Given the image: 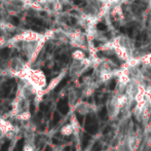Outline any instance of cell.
<instances>
[{
    "mask_svg": "<svg viewBox=\"0 0 151 151\" xmlns=\"http://www.w3.org/2000/svg\"><path fill=\"white\" fill-rule=\"evenodd\" d=\"M19 78L30 83L38 93L44 95V90L46 88V77L41 70L34 69L31 68V66H28Z\"/></svg>",
    "mask_w": 151,
    "mask_h": 151,
    "instance_id": "cell-1",
    "label": "cell"
},
{
    "mask_svg": "<svg viewBox=\"0 0 151 151\" xmlns=\"http://www.w3.org/2000/svg\"><path fill=\"white\" fill-rule=\"evenodd\" d=\"M10 114L14 118H18L19 120H29L31 117L30 100L18 91L14 104H12V110Z\"/></svg>",
    "mask_w": 151,
    "mask_h": 151,
    "instance_id": "cell-2",
    "label": "cell"
},
{
    "mask_svg": "<svg viewBox=\"0 0 151 151\" xmlns=\"http://www.w3.org/2000/svg\"><path fill=\"white\" fill-rule=\"evenodd\" d=\"M30 66L29 63H26L24 60H22L21 58H12L7 62L6 65V69L12 75L20 77L22 75V73L27 69V67Z\"/></svg>",
    "mask_w": 151,
    "mask_h": 151,
    "instance_id": "cell-3",
    "label": "cell"
},
{
    "mask_svg": "<svg viewBox=\"0 0 151 151\" xmlns=\"http://www.w3.org/2000/svg\"><path fill=\"white\" fill-rule=\"evenodd\" d=\"M65 74H66V71H62L61 73L59 74L58 76H57V77L52 78V79L50 80V83H48L47 86H46L45 90H44V93H50V91L54 90V88H56V86H58V84L62 81V79H63V78L65 77Z\"/></svg>",
    "mask_w": 151,
    "mask_h": 151,
    "instance_id": "cell-4",
    "label": "cell"
},
{
    "mask_svg": "<svg viewBox=\"0 0 151 151\" xmlns=\"http://www.w3.org/2000/svg\"><path fill=\"white\" fill-rule=\"evenodd\" d=\"M141 117L145 124L150 120V117H151V106L150 105L147 104V105L145 106V108H144L143 111H142V113H141Z\"/></svg>",
    "mask_w": 151,
    "mask_h": 151,
    "instance_id": "cell-5",
    "label": "cell"
},
{
    "mask_svg": "<svg viewBox=\"0 0 151 151\" xmlns=\"http://www.w3.org/2000/svg\"><path fill=\"white\" fill-rule=\"evenodd\" d=\"M61 135L63 136H66V137H69L71 135H74V129H73V127H72L71 123H67L65 124L64 127H62L61 129Z\"/></svg>",
    "mask_w": 151,
    "mask_h": 151,
    "instance_id": "cell-6",
    "label": "cell"
},
{
    "mask_svg": "<svg viewBox=\"0 0 151 151\" xmlns=\"http://www.w3.org/2000/svg\"><path fill=\"white\" fill-rule=\"evenodd\" d=\"M70 123L72 124V127H73V129H74V135L75 136H78L80 133V124L79 122H78L77 118H76L75 115H72L71 118H70Z\"/></svg>",
    "mask_w": 151,
    "mask_h": 151,
    "instance_id": "cell-7",
    "label": "cell"
},
{
    "mask_svg": "<svg viewBox=\"0 0 151 151\" xmlns=\"http://www.w3.org/2000/svg\"><path fill=\"white\" fill-rule=\"evenodd\" d=\"M72 58H73V60L82 61V60H84V59H86V52L82 50H75L72 52Z\"/></svg>",
    "mask_w": 151,
    "mask_h": 151,
    "instance_id": "cell-8",
    "label": "cell"
},
{
    "mask_svg": "<svg viewBox=\"0 0 151 151\" xmlns=\"http://www.w3.org/2000/svg\"><path fill=\"white\" fill-rule=\"evenodd\" d=\"M90 110H91V106L88 105V103H81L77 107V111L79 112L80 114L88 113V112H90Z\"/></svg>",
    "mask_w": 151,
    "mask_h": 151,
    "instance_id": "cell-9",
    "label": "cell"
},
{
    "mask_svg": "<svg viewBox=\"0 0 151 151\" xmlns=\"http://www.w3.org/2000/svg\"><path fill=\"white\" fill-rule=\"evenodd\" d=\"M23 151H35V149H34V146L31 143L26 142L24 145V148H23Z\"/></svg>",
    "mask_w": 151,
    "mask_h": 151,
    "instance_id": "cell-10",
    "label": "cell"
},
{
    "mask_svg": "<svg viewBox=\"0 0 151 151\" xmlns=\"http://www.w3.org/2000/svg\"><path fill=\"white\" fill-rule=\"evenodd\" d=\"M2 138H5V132H4V129H2V127L0 125V140H1Z\"/></svg>",
    "mask_w": 151,
    "mask_h": 151,
    "instance_id": "cell-11",
    "label": "cell"
},
{
    "mask_svg": "<svg viewBox=\"0 0 151 151\" xmlns=\"http://www.w3.org/2000/svg\"><path fill=\"white\" fill-rule=\"evenodd\" d=\"M36 1H37V2H38V3H40V4H41V5H42V6H43V5H44V4H45V3H46V2H47V1H48V0H36Z\"/></svg>",
    "mask_w": 151,
    "mask_h": 151,
    "instance_id": "cell-12",
    "label": "cell"
},
{
    "mask_svg": "<svg viewBox=\"0 0 151 151\" xmlns=\"http://www.w3.org/2000/svg\"><path fill=\"white\" fill-rule=\"evenodd\" d=\"M2 1H3V3H7V2L12 1V0H2Z\"/></svg>",
    "mask_w": 151,
    "mask_h": 151,
    "instance_id": "cell-13",
    "label": "cell"
}]
</instances>
